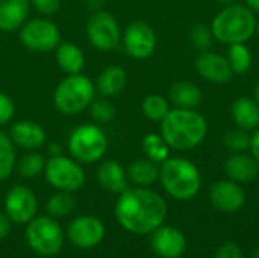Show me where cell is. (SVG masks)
Wrapping results in <instances>:
<instances>
[{
    "label": "cell",
    "instance_id": "obj_11",
    "mask_svg": "<svg viewBox=\"0 0 259 258\" xmlns=\"http://www.w3.org/2000/svg\"><path fill=\"white\" fill-rule=\"evenodd\" d=\"M121 44L124 52L131 58L147 59L155 53L158 38L153 27L149 23L137 20L126 26L121 35Z\"/></svg>",
    "mask_w": 259,
    "mask_h": 258
},
{
    "label": "cell",
    "instance_id": "obj_14",
    "mask_svg": "<svg viewBox=\"0 0 259 258\" xmlns=\"http://www.w3.org/2000/svg\"><path fill=\"white\" fill-rule=\"evenodd\" d=\"M211 204L223 213H237L246 205V192L232 179H222L209 189Z\"/></svg>",
    "mask_w": 259,
    "mask_h": 258
},
{
    "label": "cell",
    "instance_id": "obj_4",
    "mask_svg": "<svg viewBox=\"0 0 259 258\" xmlns=\"http://www.w3.org/2000/svg\"><path fill=\"white\" fill-rule=\"evenodd\" d=\"M164 190L178 201H190L202 187V175L194 163L184 157H168L159 167Z\"/></svg>",
    "mask_w": 259,
    "mask_h": 258
},
{
    "label": "cell",
    "instance_id": "obj_32",
    "mask_svg": "<svg viewBox=\"0 0 259 258\" xmlns=\"http://www.w3.org/2000/svg\"><path fill=\"white\" fill-rule=\"evenodd\" d=\"M250 137L252 135L249 131H244L235 126L234 129H229L226 132L223 141L228 151H231L232 154H243V152H247L250 148Z\"/></svg>",
    "mask_w": 259,
    "mask_h": 258
},
{
    "label": "cell",
    "instance_id": "obj_36",
    "mask_svg": "<svg viewBox=\"0 0 259 258\" xmlns=\"http://www.w3.org/2000/svg\"><path fill=\"white\" fill-rule=\"evenodd\" d=\"M30 6L42 17H52L59 11L61 0H30Z\"/></svg>",
    "mask_w": 259,
    "mask_h": 258
},
{
    "label": "cell",
    "instance_id": "obj_31",
    "mask_svg": "<svg viewBox=\"0 0 259 258\" xmlns=\"http://www.w3.org/2000/svg\"><path fill=\"white\" fill-rule=\"evenodd\" d=\"M46 158L38 154L36 151H29L26 155H23L15 167H17V172L21 178H26V179H32L38 175H41L44 172V167H46Z\"/></svg>",
    "mask_w": 259,
    "mask_h": 258
},
{
    "label": "cell",
    "instance_id": "obj_41",
    "mask_svg": "<svg viewBox=\"0 0 259 258\" xmlns=\"http://www.w3.org/2000/svg\"><path fill=\"white\" fill-rule=\"evenodd\" d=\"M244 5L250 8L253 12H259V0H244Z\"/></svg>",
    "mask_w": 259,
    "mask_h": 258
},
{
    "label": "cell",
    "instance_id": "obj_37",
    "mask_svg": "<svg viewBox=\"0 0 259 258\" xmlns=\"http://www.w3.org/2000/svg\"><path fill=\"white\" fill-rule=\"evenodd\" d=\"M215 258H244V255H243L241 248H240L237 243L228 242V243H223V245L217 249Z\"/></svg>",
    "mask_w": 259,
    "mask_h": 258
},
{
    "label": "cell",
    "instance_id": "obj_22",
    "mask_svg": "<svg viewBox=\"0 0 259 258\" xmlns=\"http://www.w3.org/2000/svg\"><path fill=\"white\" fill-rule=\"evenodd\" d=\"M55 58L58 67L67 75H77L85 68V55L77 44L61 43L55 49Z\"/></svg>",
    "mask_w": 259,
    "mask_h": 258
},
{
    "label": "cell",
    "instance_id": "obj_10",
    "mask_svg": "<svg viewBox=\"0 0 259 258\" xmlns=\"http://www.w3.org/2000/svg\"><path fill=\"white\" fill-rule=\"evenodd\" d=\"M87 36L90 44L100 50L109 52L121 44V29L117 18L108 11H94L87 21Z\"/></svg>",
    "mask_w": 259,
    "mask_h": 258
},
{
    "label": "cell",
    "instance_id": "obj_26",
    "mask_svg": "<svg viewBox=\"0 0 259 258\" xmlns=\"http://www.w3.org/2000/svg\"><path fill=\"white\" fill-rule=\"evenodd\" d=\"M228 61L234 71V75H246L253 64V56L250 49L246 46V43L240 44H231L228 50Z\"/></svg>",
    "mask_w": 259,
    "mask_h": 258
},
{
    "label": "cell",
    "instance_id": "obj_7",
    "mask_svg": "<svg viewBox=\"0 0 259 258\" xmlns=\"http://www.w3.org/2000/svg\"><path fill=\"white\" fill-rule=\"evenodd\" d=\"M26 239L33 252L42 257L59 254L64 245V234L52 216L33 217L26 228Z\"/></svg>",
    "mask_w": 259,
    "mask_h": 258
},
{
    "label": "cell",
    "instance_id": "obj_42",
    "mask_svg": "<svg viewBox=\"0 0 259 258\" xmlns=\"http://www.w3.org/2000/svg\"><path fill=\"white\" fill-rule=\"evenodd\" d=\"M49 151H50L52 157H55V155H61V148H59V144H56V143H52Z\"/></svg>",
    "mask_w": 259,
    "mask_h": 258
},
{
    "label": "cell",
    "instance_id": "obj_35",
    "mask_svg": "<svg viewBox=\"0 0 259 258\" xmlns=\"http://www.w3.org/2000/svg\"><path fill=\"white\" fill-rule=\"evenodd\" d=\"M15 116V105L11 96L0 91V126L9 123Z\"/></svg>",
    "mask_w": 259,
    "mask_h": 258
},
{
    "label": "cell",
    "instance_id": "obj_20",
    "mask_svg": "<svg viewBox=\"0 0 259 258\" xmlns=\"http://www.w3.org/2000/svg\"><path fill=\"white\" fill-rule=\"evenodd\" d=\"M30 0H0V30H18L27 20Z\"/></svg>",
    "mask_w": 259,
    "mask_h": 258
},
{
    "label": "cell",
    "instance_id": "obj_13",
    "mask_svg": "<svg viewBox=\"0 0 259 258\" xmlns=\"http://www.w3.org/2000/svg\"><path fill=\"white\" fill-rule=\"evenodd\" d=\"M67 236L74 246L80 249H90L103 240L105 225L94 216H80L70 224Z\"/></svg>",
    "mask_w": 259,
    "mask_h": 258
},
{
    "label": "cell",
    "instance_id": "obj_43",
    "mask_svg": "<svg viewBox=\"0 0 259 258\" xmlns=\"http://www.w3.org/2000/svg\"><path fill=\"white\" fill-rule=\"evenodd\" d=\"M220 5H225V6H228V5H232V3H237V0H217Z\"/></svg>",
    "mask_w": 259,
    "mask_h": 258
},
{
    "label": "cell",
    "instance_id": "obj_19",
    "mask_svg": "<svg viewBox=\"0 0 259 258\" xmlns=\"http://www.w3.org/2000/svg\"><path fill=\"white\" fill-rule=\"evenodd\" d=\"M96 178L106 192L120 195L127 189V172L115 160L102 161L97 167Z\"/></svg>",
    "mask_w": 259,
    "mask_h": 258
},
{
    "label": "cell",
    "instance_id": "obj_17",
    "mask_svg": "<svg viewBox=\"0 0 259 258\" xmlns=\"http://www.w3.org/2000/svg\"><path fill=\"white\" fill-rule=\"evenodd\" d=\"M9 137L15 148H21L27 152L38 151L47 140L44 128L33 120H20L14 123L9 129Z\"/></svg>",
    "mask_w": 259,
    "mask_h": 258
},
{
    "label": "cell",
    "instance_id": "obj_1",
    "mask_svg": "<svg viewBox=\"0 0 259 258\" xmlns=\"http://www.w3.org/2000/svg\"><path fill=\"white\" fill-rule=\"evenodd\" d=\"M114 213L126 231L149 234L164 224L167 204L159 193L147 187H134L120 193Z\"/></svg>",
    "mask_w": 259,
    "mask_h": 258
},
{
    "label": "cell",
    "instance_id": "obj_38",
    "mask_svg": "<svg viewBox=\"0 0 259 258\" xmlns=\"http://www.w3.org/2000/svg\"><path fill=\"white\" fill-rule=\"evenodd\" d=\"M249 151H250V155L256 160V163L259 164V128L255 129V132L250 137V148H249Z\"/></svg>",
    "mask_w": 259,
    "mask_h": 258
},
{
    "label": "cell",
    "instance_id": "obj_40",
    "mask_svg": "<svg viewBox=\"0 0 259 258\" xmlns=\"http://www.w3.org/2000/svg\"><path fill=\"white\" fill-rule=\"evenodd\" d=\"M103 5H105V0H88V8L93 11H100Z\"/></svg>",
    "mask_w": 259,
    "mask_h": 258
},
{
    "label": "cell",
    "instance_id": "obj_27",
    "mask_svg": "<svg viewBox=\"0 0 259 258\" xmlns=\"http://www.w3.org/2000/svg\"><path fill=\"white\" fill-rule=\"evenodd\" d=\"M76 208V199L71 192L59 190L46 202V210L52 217H65L71 214Z\"/></svg>",
    "mask_w": 259,
    "mask_h": 258
},
{
    "label": "cell",
    "instance_id": "obj_23",
    "mask_svg": "<svg viewBox=\"0 0 259 258\" xmlns=\"http://www.w3.org/2000/svg\"><path fill=\"white\" fill-rule=\"evenodd\" d=\"M127 75L120 65H109L103 68L97 78L96 90L102 97H112L121 93L126 87Z\"/></svg>",
    "mask_w": 259,
    "mask_h": 258
},
{
    "label": "cell",
    "instance_id": "obj_34",
    "mask_svg": "<svg viewBox=\"0 0 259 258\" xmlns=\"http://www.w3.org/2000/svg\"><path fill=\"white\" fill-rule=\"evenodd\" d=\"M90 113L96 123H108L115 116V106L111 100L105 97L94 99L90 105Z\"/></svg>",
    "mask_w": 259,
    "mask_h": 258
},
{
    "label": "cell",
    "instance_id": "obj_21",
    "mask_svg": "<svg viewBox=\"0 0 259 258\" xmlns=\"http://www.w3.org/2000/svg\"><path fill=\"white\" fill-rule=\"evenodd\" d=\"M231 117L237 128L244 131H255L259 128V105L255 97L241 96L234 100L231 106Z\"/></svg>",
    "mask_w": 259,
    "mask_h": 258
},
{
    "label": "cell",
    "instance_id": "obj_18",
    "mask_svg": "<svg viewBox=\"0 0 259 258\" xmlns=\"http://www.w3.org/2000/svg\"><path fill=\"white\" fill-rule=\"evenodd\" d=\"M225 172L229 179L238 184H249L259 175V164L252 155L232 154L225 163Z\"/></svg>",
    "mask_w": 259,
    "mask_h": 258
},
{
    "label": "cell",
    "instance_id": "obj_45",
    "mask_svg": "<svg viewBox=\"0 0 259 258\" xmlns=\"http://www.w3.org/2000/svg\"><path fill=\"white\" fill-rule=\"evenodd\" d=\"M256 35H258V38H259V18H258V21H256V32H255Z\"/></svg>",
    "mask_w": 259,
    "mask_h": 258
},
{
    "label": "cell",
    "instance_id": "obj_44",
    "mask_svg": "<svg viewBox=\"0 0 259 258\" xmlns=\"http://www.w3.org/2000/svg\"><path fill=\"white\" fill-rule=\"evenodd\" d=\"M253 97H255V100L258 102L259 105V82L256 84V87H255V96H253Z\"/></svg>",
    "mask_w": 259,
    "mask_h": 258
},
{
    "label": "cell",
    "instance_id": "obj_29",
    "mask_svg": "<svg viewBox=\"0 0 259 258\" xmlns=\"http://www.w3.org/2000/svg\"><path fill=\"white\" fill-rule=\"evenodd\" d=\"M170 102L161 96V94H149L144 97L143 103H141V111L143 114L152 120V122H158L161 123L165 116L170 113Z\"/></svg>",
    "mask_w": 259,
    "mask_h": 258
},
{
    "label": "cell",
    "instance_id": "obj_12",
    "mask_svg": "<svg viewBox=\"0 0 259 258\" xmlns=\"http://www.w3.org/2000/svg\"><path fill=\"white\" fill-rule=\"evenodd\" d=\"M38 210L35 193L24 186L12 187L5 198V214L14 224H29Z\"/></svg>",
    "mask_w": 259,
    "mask_h": 258
},
{
    "label": "cell",
    "instance_id": "obj_2",
    "mask_svg": "<svg viewBox=\"0 0 259 258\" xmlns=\"http://www.w3.org/2000/svg\"><path fill=\"white\" fill-rule=\"evenodd\" d=\"M161 135L170 149L185 152L199 148L208 135V122L196 109L171 108L161 122Z\"/></svg>",
    "mask_w": 259,
    "mask_h": 258
},
{
    "label": "cell",
    "instance_id": "obj_9",
    "mask_svg": "<svg viewBox=\"0 0 259 258\" xmlns=\"http://www.w3.org/2000/svg\"><path fill=\"white\" fill-rule=\"evenodd\" d=\"M18 30L20 43L30 52L47 53L61 44V30L47 17L29 20Z\"/></svg>",
    "mask_w": 259,
    "mask_h": 258
},
{
    "label": "cell",
    "instance_id": "obj_28",
    "mask_svg": "<svg viewBox=\"0 0 259 258\" xmlns=\"http://www.w3.org/2000/svg\"><path fill=\"white\" fill-rule=\"evenodd\" d=\"M17 164L15 144L11 140L9 134L0 132V181L8 179Z\"/></svg>",
    "mask_w": 259,
    "mask_h": 258
},
{
    "label": "cell",
    "instance_id": "obj_24",
    "mask_svg": "<svg viewBox=\"0 0 259 258\" xmlns=\"http://www.w3.org/2000/svg\"><path fill=\"white\" fill-rule=\"evenodd\" d=\"M168 97H170V102L175 105V108L196 109L202 103L203 96H202L200 88L196 84L190 81H179L170 87Z\"/></svg>",
    "mask_w": 259,
    "mask_h": 258
},
{
    "label": "cell",
    "instance_id": "obj_8",
    "mask_svg": "<svg viewBox=\"0 0 259 258\" xmlns=\"http://www.w3.org/2000/svg\"><path fill=\"white\" fill-rule=\"evenodd\" d=\"M46 181L56 190L77 192L85 186L87 175L79 161L64 155L50 157L44 167Z\"/></svg>",
    "mask_w": 259,
    "mask_h": 258
},
{
    "label": "cell",
    "instance_id": "obj_5",
    "mask_svg": "<svg viewBox=\"0 0 259 258\" xmlns=\"http://www.w3.org/2000/svg\"><path fill=\"white\" fill-rule=\"evenodd\" d=\"M96 84L85 75H67L55 88L53 105L65 116H77L96 99Z\"/></svg>",
    "mask_w": 259,
    "mask_h": 258
},
{
    "label": "cell",
    "instance_id": "obj_39",
    "mask_svg": "<svg viewBox=\"0 0 259 258\" xmlns=\"http://www.w3.org/2000/svg\"><path fill=\"white\" fill-rule=\"evenodd\" d=\"M11 231V220L6 214L0 213V240H3Z\"/></svg>",
    "mask_w": 259,
    "mask_h": 258
},
{
    "label": "cell",
    "instance_id": "obj_15",
    "mask_svg": "<svg viewBox=\"0 0 259 258\" xmlns=\"http://www.w3.org/2000/svg\"><path fill=\"white\" fill-rule=\"evenodd\" d=\"M194 67L205 81L212 84H228L234 78L228 58L211 50L200 52L194 61Z\"/></svg>",
    "mask_w": 259,
    "mask_h": 258
},
{
    "label": "cell",
    "instance_id": "obj_16",
    "mask_svg": "<svg viewBox=\"0 0 259 258\" xmlns=\"http://www.w3.org/2000/svg\"><path fill=\"white\" fill-rule=\"evenodd\" d=\"M152 249L161 258H179L187 251L185 236L173 227H158L152 231Z\"/></svg>",
    "mask_w": 259,
    "mask_h": 258
},
{
    "label": "cell",
    "instance_id": "obj_33",
    "mask_svg": "<svg viewBox=\"0 0 259 258\" xmlns=\"http://www.w3.org/2000/svg\"><path fill=\"white\" fill-rule=\"evenodd\" d=\"M190 40H191V44L199 52H206L211 49V46L214 43V35H212V30L209 26H206L203 23H197L190 30Z\"/></svg>",
    "mask_w": 259,
    "mask_h": 258
},
{
    "label": "cell",
    "instance_id": "obj_30",
    "mask_svg": "<svg viewBox=\"0 0 259 258\" xmlns=\"http://www.w3.org/2000/svg\"><path fill=\"white\" fill-rule=\"evenodd\" d=\"M143 151L146 157L156 164L164 163L170 157V146L161 134H147L143 138Z\"/></svg>",
    "mask_w": 259,
    "mask_h": 258
},
{
    "label": "cell",
    "instance_id": "obj_3",
    "mask_svg": "<svg viewBox=\"0 0 259 258\" xmlns=\"http://www.w3.org/2000/svg\"><path fill=\"white\" fill-rule=\"evenodd\" d=\"M255 12L246 5L232 3L225 6L212 20L211 30L214 40L222 44L247 43L256 32Z\"/></svg>",
    "mask_w": 259,
    "mask_h": 258
},
{
    "label": "cell",
    "instance_id": "obj_46",
    "mask_svg": "<svg viewBox=\"0 0 259 258\" xmlns=\"http://www.w3.org/2000/svg\"><path fill=\"white\" fill-rule=\"evenodd\" d=\"M253 258H259V249H255V254H253Z\"/></svg>",
    "mask_w": 259,
    "mask_h": 258
},
{
    "label": "cell",
    "instance_id": "obj_25",
    "mask_svg": "<svg viewBox=\"0 0 259 258\" xmlns=\"http://www.w3.org/2000/svg\"><path fill=\"white\" fill-rule=\"evenodd\" d=\"M127 179L137 187H149L159 179V167L155 161L149 158H141L134 161L127 167Z\"/></svg>",
    "mask_w": 259,
    "mask_h": 258
},
{
    "label": "cell",
    "instance_id": "obj_6",
    "mask_svg": "<svg viewBox=\"0 0 259 258\" xmlns=\"http://www.w3.org/2000/svg\"><path fill=\"white\" fill-rule=\"evenodd\" d=\"M109 140L97 123H85L74 128L67 140V148L80 164H93L102 160L108 151Z\"/></svg>",
    "mask_w": 259,
    "mask_h": 258
}]
</instances>
